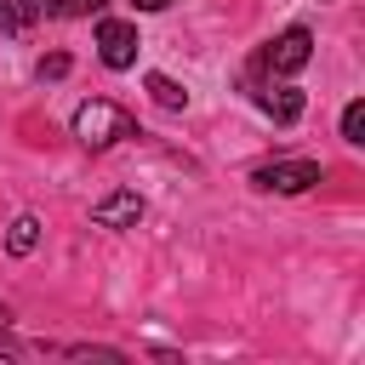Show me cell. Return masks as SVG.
Returning a JSON list of instances; mask_svg holds the SVG:
<instances>
[{
  "mask_svg": "<svg viewBox=\"0 0 365 365\" xmlns=\"http://www.w3.org/2000/svg\"><path fill=\"white\" fill-rule=\"evenodd\" d=\"M131 131H137V120H131L120 103H108V97H91V103L74 108V137H80L86 148H108V143H120V137H131Z\"/></svg>",
  "mask_w": 365,
  "mask_h": 365,
  "instance_id": "obj_1",
  "label": "cell"
},
{
  "mask_svg": "<svg viewBox=\"0 0 365 365\" xmlns=\"http://www.w3.org/2000/svg\"><path fill=\"white\" fill-rule=\"evenodd\" d=\"M251 182L268 188V194H302V188L319 182V165L314 160H274V165H257Z\"/></svg>",
  "mask_w": 365,
  "mask_h": 365,
  "instance_id": "obj_2",
  "label": "cell"
},
{
  "mask_svg": "<svg viewBox=\"0 0 365 365\" xmlns=\"http://www.w3.org/2000/svg\"><path fill=\"white\" fill-rule=\"evenodd\" d=\"M137 46H143V40H137L131 23H120V17H103V23H97V57H103L108 68H131V63H137Z\"/></svg>",
  "mask_w": 365,
  "mask_h": 365,
  "instance_id": "obj_3",
  "label": "cell"
},
{
  "mask_svg": "<svg viewBox=\"0 0 365 365\" xmlns=\"http://www.w3.org/2000/svg\"><path fill=\"white\" fill-rule=\"evenodd\" d=\"M308 57H314V34L308 29H285L279 40L262 46V68H274V74H297Z\"/></svg>",
  "mask_w": 365,
  "mask_h": 365,
  "instance_id": "obj_4",
  "label": "cell"
},
{
  "mask_svg": "<svg viewBox=\"0 0 365 365\" xmlns=\"http://www.w3.org/2000/svg\"><path fill=\"white\" fill-rule=\"evenodd\" d=\"M91 217H97V228H137V222H143V200L120 188V194H108Z\"/></svg>",
  "mask_w": 365,
  "mask_h": 365,
  "instance_id": "obj_5",
  "label": "cell"
},
{
  "mask_svg": "<svg viewBox=\"0 0 365 365\" xmlns=\"http://www.w3.org/2000/svg\"><path fill=\"white\" fill-rule=\"evenodd\" d=\"M257 103H262V108H268V114H274L279 125H291V120H302V108H308V97H302L297 86H279V91L268 86V91H257Z\"/></svg>",
  "mask_w": 365,
  "mask_h": 365,
  "instance_id": "obj_6",
  "label": "cell"
},
{
  "mask_svg": "<svg viewBox=\"0 0 365 365\" xmlns=\"http://www.w3.org/2000/svg\"><path fill=\"white\" fill-rule=\"evenodd\" d=\"M34 245H40V222H34V217H17L11 234H6V251H11V257H29Z\"/></svg>",
  "mask_w": 365,
  "mask_h": 365,
  "instance_id": "obj_7",
  "label": "cell"
},
{
  "mask_svg": "<svg viewBox=\"0 0 365 365\" xmlns=\"http://www.w3.org/2000/svg\"><path fill=\"white\" fill-rule=\"evenodd\" d=\"M148 91H154L160 108H188V91H182L177 80H165V74H148Z\"/></svg>",
  "mask_w": 365,
  "mask_h": 365,
  "instance_id": "obj_8",
  "label": "cell"
},
{
  "mask_svg": "<svg viewBox=\"0 0 365 365\" xmlns=\"http://www.w3.org/2000/svg\"><path fill=\"white\" fill-rule=\"evenodd\" d=\"M34 17H40V0H0V23L23 29V23H34Z\"/></svg>",
  "mask_w": 365,
  "mask_h": 365,
  "instance_id": "obj_9",
  "label": "cell"
},
{
  "mask_svg": "<svg viewBox=\"0 0 365 365\" xmlns=\"http://www.w3.org/2000/svg\"><path fill=\"white\" fill-rule=\"evenodd\" d=\"M108 0H46V11L51 17H91V11H103Z\"/></svg>",
  "mask_w": 365,
  "mask_h": 365,
  "instance_id": "obj_10",
  "label": "cell"
},
{
  "mask_svg": "<svg viewBox=\"0 0 365 365\" xmlns=\"http://www.w3.org/2000/svg\"><path fill=\"white\" fill-rule=\"evenodd\" d=\"M342 137L348 143H365V103H348L342 108Z\"/></svg>",
  "mask_w": 365,
  "mask_h": 365,
  "instance_id": "obj_11",
  "label": "cell"
},
{
  "mask_svg": "<svg viewBox=\"0 0 365 365\" xmlns=\"http://www.w3.org/2000/svg\"><path fill=\"white\" fill-rule=\"evenodd\" d=\"M40 74H46V80H57V74H68V57H46V63H40Z\"/></svg>",
  "mask_w": 365,
  "mask_h": 365,
  "instance_id": "obj_12",
  "label": "cell"
},
{
  "mask_svg": "<svg viewBox=\"0 0 365 365\" xmlns=\"http://www.w3.org/2000/svg\"><path fill=\"white\" fill-rule=\"evenodd\" d=\"M137 6H143V11H165L171 0H137Z\"/></svg>",
  "mask_w": 365,
  "mask_h": 365,
  "instance_id": "obj_13",
  "label": "cell"
}]
</instances>
